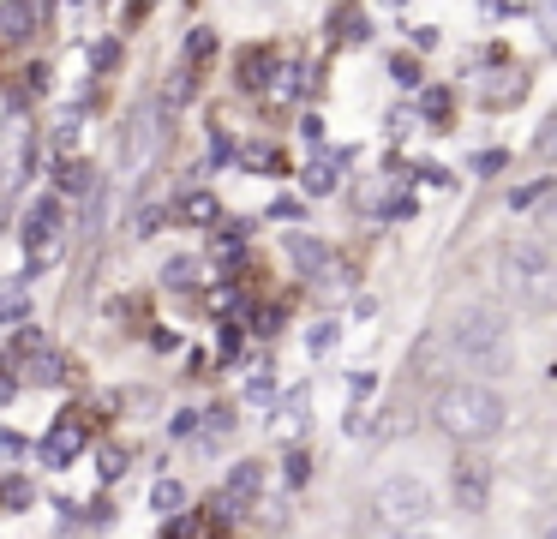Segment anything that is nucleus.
<instances>
[{
  "label": "nucleus",
  "instance_id": "f257e3e1",
  "mask_svg": "<svg viewBox=\"0 0 557 539\" xmlns=\"http://www.w3.org/2000/svg\"><path fill=\"white\" fill-rule=\"evenodd\" d=\"M444 342H450L456 366H468V372H480V378H504V372L516 366V336H510V318H498V312H486V306L456 312Z\"/></svg>",
  "mask_w": 557,
  "mask_h": 539
},
{
  "label": "nucleus",
  "instance_id": "f03ea898",
  "mask_svg": "<svg viewBox=\"0 0 557 539\" xmlns=\"http://www.w3.org/2000/svg\"><path fill=\"white\" fill-rule=\"evenodd\" d=\"M504 414H510V402H504L492 384H480V378L450 384V390L438 396V408H432L438 432L456 438V444H486V438H498V432H504Z\"/></svg>",
  "mask_w": 557,
  "mask_h": 539
},
{
  "label": "nucleus",
  "instance_id": "7ed1b4c3",
  "mask_svg": "<svg viewBox=\"0 0 557 539\" xmlns=\"http://www.w3.org/2000/svg\"><path fill=\"white\" fill-rule=\"evenodd\" d=\"M504 288H510V300H522L528 312H552L557 258H552V246H546L540 234L510 240V252H504Z\"/></svg>",
  "mask_w": 557,
  "mask_h": 539
},
{
  "label": "nucleus",
  "instance_id": "20e7f679",
  "mask_svg": "<svg viewBox=\"0 0 557 539\" xmlns=\"http://www.w3.org/2000/svg\"><path fill=\"white\" fill-rule=\"evenodd\" d=\"M426 516H432V486L414 480V474H396L372 492V528H384V534H408Z\"/></svg>",
  "mask_w": 557,
  "mask_h": 539
},
{
  "label": "nucleus",
  "instance_id": "39448f33",
  "mask_svg": "<svg viewBox=\"0 0 557 539\" xmlns=\"http://www.w3.org/2000/svg\"><path fill=\"white\" fill-rule=\"evenodd\" d=\"M162 108H138L132 120H126V132H120V174L126 180H138L150 162H156V150H162Z\"/></svg>",
  "mask_w": 557,
  "mask_h": 539
},
{
  "label": "nucleus",
  "instance_id": "423d86ee",
  "mask_svg": "<svg viewBox=\"0 0 557 539\" xmlns=\"http://www.w3.org/2000/svg\"><path fill=\"white\" fill-rule=\"evenodd\" d=\"M258 492H264V468H258V462H234L228 480H222V492H216L222 522H228L234 510H246V504H258Z\"/></svg>",
  "mask_w": 557,
  "mask_h": 539
},
{
  "label": "nucleus",
  "instance_id": "0eeeda50",
  "mask_svg": "<svg viewBox=\"0 0 557 539\" xmlns=\"http://www.w3.org/2000/svg\"><path fill=\"white\" fill-rule=\"evenodd\" d=\"M456 504L468 516H486V504H492V468H486V456H462L456 462Z\"/></svg>",
  "mask_w": 557,
  "mask_h": 539
},
{
  "label": "nucleus",
  "instance_id": "6e6552de",
  "mask_svg": "<svg viewBox=\"0 0 557 539\" xmlns=\"http://www.w3.org/2000/svg\"><path fill=\"white\" fill-rule=\"evenodd\" d=\"M288 258L300 264V276H312V282H324V288L342 282V276H336V252H330L324 240H312V234H294V240H288Z\"/></svg>",
  "mask_w": 557,
  "mask_h": 539
},
{
  "label": "nucleus",
  "instance_id": "1a4fd4ad",
  "mask_svg": "<svg viewBox=\"0 0 557 539\" xmlns=\"http://www.w3.org/2000/svg\"><path fill=\"white\" fill-rule=\"evenodd\" d=\"M24 246H42V240H54L60 234V198H36L30 210H24Z\"/></svg>",
  "mask_w": 557,
  "mask_h": 539
},
{
  "label": "nucleus",
  "instance_id": "9d476101",
  "mask_svg": "<svg viewBox=\"0 0 557 539\" xmlns=\"http://www.w3.org/2000/svg\"><path fill=\"white\" fill-rule=\"evenodd\" d=\"M78 450H84V432H78L72 420H60V426H54V432L42 438V462H48V468H66V462H72Z\"/></svg>",
  "mask_w": 557,
  "mask_h": 539
},
{
  "label": "nucleus",
  "instance_id": "9b49d317",
  "mask_svg": "<svg viewBox=\"0 0 557 539\" xmlns=\"http://www.w3.org/2000/svg\"><path fill=\"white\" fill-rule=\"evenodd\" d=\"M306 408H312V396L306 390H288L282 408H276V438H300L306 432Z\"/></svg>",
  "mask_w": 557,
  "mask_h": 539
},
{
  "label": "nucleus",
  "instance_id": "f8f14e48",
  "mask_svg": "<svg viewBox=\"0 0 557 539\" xmlns=\"http://www.w3.org/2000/svg\"><path fill=\"white\" fill-rule=\"evenodd\" d=\"M30 30H36V6H30V0H6V6H0V36L24 42Z\"/></svg>",
  "mask_w": 557,
  "mask_h": 539
},
{
  "label": "nucleus",
  "instance_id": "ddd939ff",
  "mask_svg": "<svg viewBox=\"0 0 557 539\" xmlns=\"http://www.w3.org/2000/svg\"><path fill=\"white\" fill-rule=\"evenodd\" d=\"M174 216H180V222H192V228H210V222L222 216V204H216L210 192H186V198L174 204Z\"/></svg>",
  "mask_w": 557,
  "mask_h": 539
},
{
  "label": "nucleus",
  "instance_id": "4468645a",
  "mask_svg": "<svg viewBox=\"0 0 557 539\" xmlns=\"http://www.w3.org/2000/svg\"><path fill=\"white\" fill-rule=\"evenodd\" d=\"M24 360H30V354H24ZM24 372H30V384H66V378H72L66 360H60V354H42V348H36V360H30Z\"/></svg>",
  "mask_w": 557,
  "mask_h": 539
},
{
  "label": "nucleus",
  "instance_id": "2eb2a0df",
  "mask_svg": "<svg viewBox=\"0 0 557 539\" xmlns=\"http://www.w3.org/2000/svg\"><path fill=\"white\" fill-rule=\"evenodd\" d=\"M300 180H306V192H318V198H324V192H336V162H324V156H312Z\"/></svg>",
  "mask_w": 557,
  "mask_h": 539
},
{
  "label": "nucleus",
  "instance_id": "dca6fc26",
  "mask_svg": "<svg viewBox=\"0 0 557 539\" xmlns=\"http://www.w3.org/2000/svg\"><path fill=\"white\" fill-rule=\"evenodd\" d=\"M30 318V294L24 288H0V324H24Z\"/></svg>",
  "mask_w": 557,
  "mask_h": 539
},
{
  "label": "nucleus",
  "instance_id": "f3484780",
  "mask_svg": "<svg viewBox=\"0 0 557 539\" xmlns=\"http://www.w3.org/2000/svg\"><path fill=\"white\" fill-rule=\"evenodd\" d=\"M150 504H156L162 516H174V510L186 504V486H180V480H156V492H150Z\"/></svg>",
  "mask_w": 557,
  "mask_h": 539
},
{
  "label": "nucleus",
  "instance_id": "a211bd4d",
  "mask_svg": "<svg viewBox=\"0 0 557 539\" xmlns=\"http://www.w3.org/2000/svg\"><path fill=\"white\" fill-rule=\"evenodd\" d=\"M300 90H306V66H282V78H276V90H270V96H276V102H294Z\"/></svg>",
  "mask_w": 557,
  "mask_h": 539
},
{
  "label": "nucleus",
  "instance_id": "6ab92c4d",
  "mask_svg": "<svg viewBox=\"0 0 557 539\" xmlns=\"http://www.w3.org/2000/svg\"><path fill=\"white\" fill-rule=\"evenodd\" d=\"M60 192H78V198H84V192H96L90 168H84V162H66V168H60Z\"/></svg>",
  "mask_w": 557,
  "mask_h": 539
},
{
  "label": "nucleus",
  "instance_id": "aec40b11",
  "mask_svg": "<svg viewBox=\"0 0 557 539\" xmlns=\"http://www.w3.org/2000/svg\"><path fill=\"white\" fill-rule=\"evenodd\" d=\"M210 54H216V30H210V24H198V30L186 36V60H210Z\"/></svg>",
  "mask_w": 557,
  "mask_h": 539
},
{
  "label": "nucleus",
  "instance_id": "412c9836",
  "mask_svg": "<svg viewBox=\"0 0 557 539\" xmlns=\"http://www.w3.org/2000/svg\"><path fill=\"white\" fill-rule=\"evenodd\" d=\"M162 282H168V288H192V282H198V264H192V258H174V264H162Z\"/></svg>",
  "mask_w": 557,
  "mask_h": 539
},
{
  "label": "nucleus",
  "instance_id": "4be33fe9",
  "mask_svg": "<svg viewBox=\"0 0 557 539\" xmlns=\"http://www.w3.org/2000/svg\"><path fill=\"white\" fill-rule=\"evenodd\" d=\"M336 336H342V330L324 318V324H312V330H306V348H312V354H330V348H336Z\"/></svg>",
  "mask_w": 557,
  "mask_h": 539
},
{
  "label": "nucleus",
  "instance_id": "5701e85b",
  "mask_svg": "<svg viewBox=\"0 0 557 539\" xmlns=\"http://www.w3.org/2000/svg\"><path fill=\"white\" fill-rule=\"evenodd\" d=\"M156 228H162V204H144V210H138V222H132V234H138V240H150Z\"/></svg>",
  "mask_w": 557,
  "mask_h": 539
},
{
  "label": "nucleus",
  "instance_id": "b1692460",
  "mask_svg": "<svg viewBox=\"0 0 557 539\" xmlns=\"http://www.w3.org/2000/svg\"><path fill=\"white\" fill-rule=\"evenodd\" d=\"M24 504H30V486L24 480H6L0 486V510H24Z\"/></svg>",
  "mask_w": 557,
  "mask_h": 539
},
{
  "label": "nucleus",
  "instance_id": "393cba45",
  "mask_svg": "<svg viewBox=\"0 0 557 539\" xmlns=\"http://www.w3.org/2000/svg\"><path fill=\"white\" fill-rule=\"evenodd\" d=\"M420 108H426V120H444V114H450V96H444V90H426Z\"/></svg>",
  "mask_w": 557,
  "mask_h": 539
},
{
  "label": "nucleus",
  "instance_id": "a878e982",
  "mask_svg": "<svg viewBox=\"0 0 557 539\" xmlns=\"http://www.w3.org/2000/svg\"><path fill=\"white\" fill-rule=\"evenodd\" d=\"M270 396H276V378H264V372H258V378L246 384V402H270Z\"/></svg>",
  "mask_w": 557,
  "mask_h": 539
},
{
  "label": "nucleus",
  "instance_id": "bb28decb",
  "mask_svg": "<svg viewBox=\"0 0 557 539\" xmlns=\"http://www.w3.org/2000/svg\"><path fill=\"white\" fill-rule=\"evenodd\" d=\"M300 138H306V144H324V114H306V120H300Z\"/></svg>",
  "mask_w": 557,
  "mask_h": 539
},
{
  "label": "nucleus",
  "instance_id": "cd10ccee",
  "mask_svg": "<svg viewBox=\"0 0 557 539\" xmlns=\"http://www.w3.org/2000/svg\"><path fill=\"white\" fill-rule=\"evenodd\" d=\"M120 474H126V456H120V450H108V456H102V480H120Z\"/></svg>",
  "mask_w": 557,
  "mask_h": 539
},
{
  "label": "nucleus",
  "instance_id": "c85d7f7f",
  "mask_svg": "<svg viewBox=\"0 0 557 539\" xmlns=\"http://www.w3.org/2000/svg\"><path fill=\"white\" fill-rule=\"evenodd\" d=\"M306 474H312V462L306 456H288V486H306Z\"/></svg>",
  "mask_w": 557,
  "mask_h": 539
},
{
  "label": "nucleus",
  "instance_id": "c756f323",
  "mask_svg": "<svg viewBox=\"0 0 557 539\" xmlns=\"http://www.w3.org/2000/svg\"><path fill=\"white\" fill-rule=\"evenodd\" d=\"M534 198H546V186H522V192H516V198H510V204H516V210H528V204H534Z\"/></svg>",
  "mask_w": 557,
  "mask_h": 539
},
{
  "label": "nucleus",
  "instance_id": "7c9ffc66",
  "mask_svg": "<svg viewBox=\"0 0 557 539\" xmlns=\"http://www.w3.org/2000/svg\"><path fill=\"white\" fill-rule=\"evenodd\" d=\"M252 330H264V336H276V330H282V318H276V312H258V318H252Z\"/></svg>",
  "mask_w": 557,
  "mask_h": 539
},
{
  "label": "nucleus",
  "instance_id": "2f4dec72",
  "mask_svg": "<svg viewBox=\"0 0 557 539\" xmlns=\"http://www.w3.org/2000/svg\"><path fill=\"white\" fill-rule=\"evenodd\" d=\"M192 426H198V414H174V420H168V432H174V438H186Z\"/></svg>",
  "mask_w": 557,
  "mask_h": 539
},
{
  "label": "nucleus",
  "instance_id": "473e14b6",
  "mask_svg": "<svg viewBox=\"0 0 557 539\" xmlns=\"http://www.w3.org/2000/svg\"><path fill=\"white\" fill-rule=\"evenodd\" d=\"M210 432H234V414L228 408H210Z\"/></svg>",
  "mask_w": 557,
  "mask_h": 539
},
{
  "label": "nucleus",
  "instance_id": "72a5a7b5",
  "mask_svg": "<svg viewBox=\"0 0 557 539\" xmlns=\"http://www.w3.org/2000/svg\"><path fill=\"white\" fill-rule=\"evenodd\" d=\"M150 6H156V0H132V6H126V18H132V24H138V18H144V12H150Z\"/></svg>",
  "mask_w": 557,
  "mask_h": 539
},
{
  "label": "nucleus",
  "instance_id": "f704fd0d",
  "mask_svg": "<svg viewBox=\"0 0 557 539\" xmlns=\"http://www.w3.org/2000/svg\"><path fill=\"white\" fill-rule=\"evenodd\" d=\"M6 396H12V378H6V372H0V402H6Z\"/></svg>",
  "mask_w": 557,
  "mask_h": 539
}]
</instances>
